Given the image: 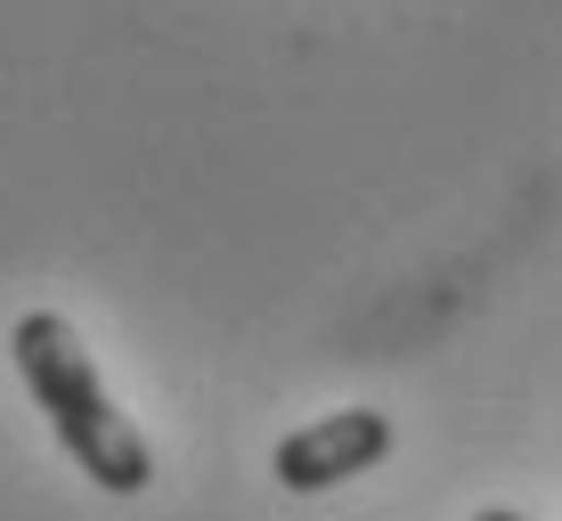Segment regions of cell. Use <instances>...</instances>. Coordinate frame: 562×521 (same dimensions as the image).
<instances>
[{
    "label": "cell",
    "instance_id": "obj_1",
    "mask_svg": "<svg viewBox=\"0 0 562 521\" xmlns=\"http://www.w3.org/2000/svg\"><path fill=\"white\" fill-rule=\"evenodd\" d=\"M9 359H16V375H25L33 408L49 416L57 449L99 480L106 497H139L155 480V449H147L139 423L114 408V392L99 383V359L82 351V335L57 310H25L9 326Z\"/></svg>",
    "mask_w": 562,
    "mask_h": 521
},
{
    "label": "cell",
    "instance_id": "obj_2",
    "mask_svg": "<svg viewBox=\"0 0 562 521\" xmlns=\"http://www.w3.org/2000/svg\"><path fill=\"white\" fill-rule=\"evenodd\" d=\"M383 456H392V416L383 408H335V416L302 423V432H285L278 456H269V473H278L285 489H335V480L383 465Z\"/></svg>",
    "mask_w": 562,
    "mask_h": 521
},
{
    "label": "cell",
    "instance_id": "obj_3",
    "mask_svg": "<svg viewBox=\"0 0 562 521\" xmlns=\"http://www.w3.org/2000/svg\"><path fill=\"white\" fill-rule=\"evenodd\" d=\"M473 521H521V513H514V506H481Z\"/></svg>",
    "mask_w": 562,
    "mask_h": 521
}]
</instances>
